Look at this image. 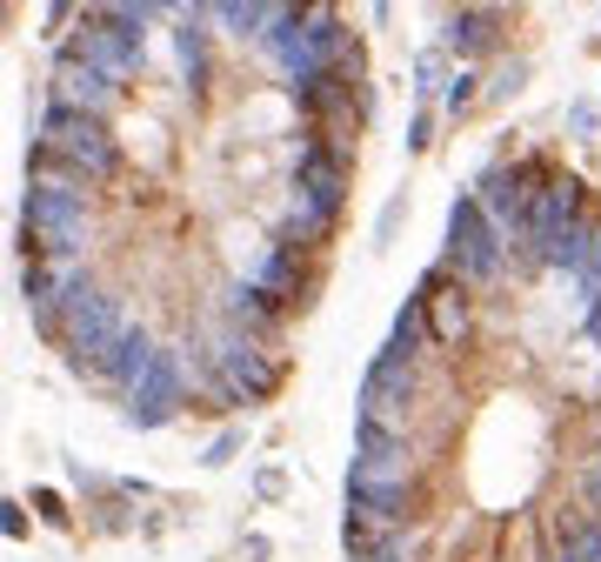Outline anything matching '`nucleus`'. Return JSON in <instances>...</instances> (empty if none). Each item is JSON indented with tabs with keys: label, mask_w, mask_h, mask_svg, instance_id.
<instances>
[{
	"label": "nucleus",
	"mask_w": 601,
	"mask_h": 562,
	"mask_svg": "<svg viewBox=\"0 0 601 562\" xmlns=\"http://www.w3.org/2000/svg\"><path fill=\"white\" fill-rule=\"evenodd\" d=\"M27 509H34L47 529H74V509H67V496H60V489H47V482H34V489H27Z\"/></svg>",
	"instance_id": "nucleus-21"
},
{
	"label": "nucleus",
	"mask_w": 601,
	"mask_h": 562,
	"mask_svg": "<svg viewBox=\"0 0 601 562\" xmlns=\"http://www.w3.org/2000/svg\"><path fill=\"white\" fill-rule=\"evenodd\" d=\"M475 195H481V208H488V221L501 228V241H508V249L514 255H522L528 249V168H522V161H488V168L475 175Z\"/></svg>",
	"instance_id": "nucleus-9"
},
{
	"label": "nucleus",
	"mask_w": 601,
	"mask_h": 562,
	"mask_svg": "<svg viewBox=\"0 0 601 562\" xmlns=\"http://www.w3.org/2000/svg\"><path fill=\"white\" fill-rule=\"evenodd\" d=\"M194 388H201V362L188 355V342H181V349H160V355H154V368L141 375V388L127 395V429H134V436L167 429L175 416H188Z\"/></svg>",
	"instance_id": "nucleus-7"
},
{
	"label": "nucleus",
	"mask_w": 601,
	"mask_h": 562,
	"mask_svg": "<svg viewBox=\"0 0 601 562\" xmlns=\"http://www.w3.org/2000/svg\"><path fill=\"white\" fill-rule=\"evenodd\" d=\"M508 262H514V249H508V241H501V228L488 221L481 195H475V188H461V195L448 201V234H442V268H448L455 282H468V288L481 295V288L508 282Z\"/></svg>",
	"instance_id": "nucleus-2"
},
{
	"label": "nucleus",
	"mask_w": 601,
	"mask_h": 562,
	"mask_svg": "<svg viewBox=\"0 0 601 562\" xmlns=\"http://www.w3.org/2000/svg\"><path fill=\"white\" fill-rule=\"evenodd\" d=\"M594 241H601V214L588 208V214H575L561 234H548V241H542V249H535V268L581 275V268H588V255H594Z\"/></svg>",
	"instance_id": "nucleus-15"
},
{
	"label": "nucleus",
	"mask_w": 601,
	"mask_h": 562,
	"mask_svg": "<svg viewBox=\"0 0 601 562\" xmlns=\"http://www.w3.org/2000/svg\"><path fill=\"white\" fill-rule=\"evenodd\" d=\"M481 101H488V80H481L475 67H455V80L442 88V101H435V108H442V121H448V128H461Z\"/></svg>",
	"instance_id": "nucleus-17"
},
{
	"label": "nucleus",
	"mask_w": 601,
	"mask_h": 562,
	"mask_svg": "<svg viewBox=\"0 0 601 562\" xmlns=\"http://www.w3.org/2000/svg\"><path fill=\"white\" fill-rule=\"evenodd\" d=\"M94 241V195H54V188H27L21 195V262H67L88 255Z\"/></svg>",
	"instance_id": "nucleus-3"
},
{
	"label": "nucleus",
	"mask_w": 601,
	"mask_h": 562,
	"mask_svg": "<svg viewBox=\"0 0 601 562\" xmlns=\"http://www.w3.org/2000/svg\"><path fill=\"white\" fill-rule=\"evenodd\" d=\"M0 536H8V542H27V536H34V516H27V503H21V496L0 503Z\"/></svg>",
	"instance_id": "nucleus-26"
},
{
	"label": "nucleus",
	"mask_w": 601,
	"mask_h": 562,
	"mask_svg": "<svg viewBox=\"0 0 601 562\" xmlns=\"http://www.w3.org/2000/svg\"><path fill=\"white\" fill-rule=\"evenodd\" d=\"M114 8L154 27V21H181V14H188V0H114Z\"/></svg>",
	"instance_id": "nucleus-23"
},
{
	"label": "nucleus",
	"mask_w": 601,
	"mask_h": 562,
	"mask_svg": "<svg viewBox=\"0 0 601 562\" xmlns=\"http://www.w3.org/2000/svg\"><path fill=\"white\" fill-rule=\"evenodd\" d=\"M575 282H581V295H601V241H594V255H588V268Z\"/></svg>",
	"instance_id": "nucleus-31"
},
{
	"label": "nucleus",
	"mask_w": 601,
	"mask_h": 562,
	"mask_svg": "<svg viewBox=\"0 0 601 562\" xmlns=\"http://www.w3.org/2000/svg\"><path fill=\"white\" fill-rule=\"evenodd\" d=\"M67 47L80 54V60H94L108 80H141V67H147V21H134V14H121L114 0H88L80 8V21L67 27Z\"/></svg>",
	"instance_id": "nucleus-4"
},
{
	"label": "nucleus",
	"mask_w": 601,
	"mask_h": 562,
	"mask_svg": "<svg viewBox=\"0 0 601 562\" xmlns=\"http://www.w3.org/2000/svg\"><path fill=\"white\" fill-rule=\"evenodd\" d=\"M154 355H160V342L141 329V321H127V335L108 349V362H101V368H88V388H94V395H114V401H127V395L141 388V375L154 368Z\"/></svg>",
	"instance_id": "nucleus-11"
},
{
	"label": "nucleus",
	"mask_w": 601,
	"mask_h": 562,
	"mask_svg": "<svg viewBox=\"0 0 601 562\" xmlns=\"http://www.w3.org/2000/svg\"><path fill=\"white\" fill-rule=\"evenodd\" d=\"M522 80H528V60H522V54L501 60V67L488 74V101H514V95H522Z\"/></svg>",
	"instance_id": "nucleus-22"
},
{
	"label": "nucleus",
	"mask_w": 601,
	"mask_h": 562,
	"mask_svg": "<svg viewBox=\"0 0 601 562\" xmlns=\"http://www.w3.org/2000/svg\"><path fill=\"white\" fill-rule=\"evenodd\" d=\"M435 121H442V108L421 101V108L408 114V141H401V147H408V154H427V147H435Z\"/></svg>",
	"instance_id": "nucleus-24"
},
{
	"label": "nucleus",
	"mask_w": 601,
	"mask_h": 562,
	"mask_svg": "<svg viewBox=\"0 0 601 562\" xmlns=\"http://www.w3.org/2000/svg\"><path fill=\"white\" fill-rule=\"evenodd\" d=\"M34 147L60 154L67 168H80L94 188H114V181H121V168H127V141H121L101 114H74V108H60V101H47V95H41Z\"/></svg>",
	"instance_id": "nucleus-1"
},
{
	"label": "nucleus",
	"mask_w": 601,
	"mask_h": 562,
	"mask_svg": "<svg viewBox=\"0 0 601 562\" xmlns=\"http://www.w3.org/2000/svg\"><path fill=\"white\" fill-rule=\"evenodd\" d=\"M167 41H175V60H181V80H188V95L201 101V95H208V80H214V47H208V21H201V14H181L175 27H167Z\"/></svg>",
	"instance_id": "nucleus-16"
},
{
	"label": "nucleus",
	"mask_w": 601,
	"mask_h": 562,
	"mask_svg": "<svg viewBox=\"0 0 601 562\" xmlns=\"http://www.w3.org/2000/svg\"><path fill=\"white\" fill-rule=\"evenodd\" d=\"M568 496L601 522V442H588V449L568 462Z\"/></svg>",
	"instance_id": "nucleus-18"
},
{
	"label": "nucleus",
	"mask_w": 601,
	"mask_h": 562,
	"mask_svg": "<svg viewBox=\"0 0 601 562\" xmlns=\"http://www.w3.org/2000/svg\"><path fill=\"white\" fill-rule=\"evenodd\" d=\"M234 282L261 288L275 308L294 315V308H308L314 288H321V255H308V249H294V241L268 234V241H254L247 255H234Z\"/></svg>",
	"instance_id": "nucleus-6"
},
{
	"label": "nucleus",
	"mask_w": 601,
	"mask_h": 562,
	"mask_svg": "<svg viewBox=\"0 0 601 562\" xmlns=\"http://www.w3.org/2000/svg\"><path fill=\"white\" fill-rule=\"evenodd\" d=\"M254 496H261V503H281V496H288V475H281V469L268 462L261 475H254Z\"/></svg>",
	"instance_id": "nucleus-27"
},
{
	"label": "nucleus",
	"mask_w": 601,
	"mask_h": 562,
	"mask_svg": "<svg viewBox=\"0 0 601 562\" xmlns=\"http://www.w3.org/2000/svg\"><path fill=\"white\" fill-rule=\"evenodd\" d=\"M448 47H427V54H414V95L421 101H442V88H448Z\"/></svg>",
	"instance_id": "nucleus-20"
},
{
	"label": "nucleus",
	"mask_w": 601,
	"mask_h": 562,
	"mask_svg": "<svg viewBox=\"0 0 601 562\" xmlns=\"http://www.w3.org/2000/svg\"><path fill=\"white\" fill-rule=\"evenodd\" d=\"M47 101L74 108V114H101V121H114V108H121V80H108L94 60H80V54L60 41L54 60H47Z\"/></svg>",
	"instance_id": "nucleus-8"
},
{
	"label": "nucleus",
	"mask_w": 601,
	"mask_h": 562,
	"mask_svg": "<svg viewBox=\"0 0 601 562\" xmlns=\"http://www.w3.org/2000/svg\"><path fill=\"white\" fill-rule=\"evenodd\" d=\"M334 228H341V214L314 208L301 188H288V195H281V208H275V234H281V241H294V249H308V255H321V249H327Z\"/></svg>",
	"instance_id": "nucleus-14"
},
{
	"label": "nucleus",
	"mask_w": 601,
	"mask_h": 562,
	"mask_svg": "<svg viewBox=\"0 0 601 562\" xmlns=\"http://www.w3.org/2000/svg\"><path fill=\"white\" fill-rule=\"evenodd\" d=\"M568 128H575V134L588 141V134H594V108H568Z\"/></svg>",
	"instance_id": "nucleus-32"
},
{
	"label": "nucleus",
	"mask_w": 601,
	"mask_h": 562,
	"mask_svg": "<svg viewBox=\"0 0 601 562\" xmlns=\"http://www.w3.org/2000/svg\"><path fill=\"white\" fill-rule=\"evenodd\" d=\"M241 449H247V429H221V436H214V442L201 449V469H227V462H234Z\"/></svg>",
	"instance_id": "nucleus-25"
},
{
	"label": "nucleus",
	"mask_w": 601,
	"mask_h": 562,
	"mask_svg": "<svg viewBox=\"0 0 601 562\" xmlns=\"http://www.w3.org/2000/svg\"><path fill=\"white\" fill-rule=\"evenodd\" d=\"M414 295L427 301V329H435V349H442V355H461V349L475 342V288L455 282V275L435 262V268L414 282Z\"/></svg>",
	"instance_id": "nucleus-10"
},
{
	"label": "nucleus",
	"mask_w": 601,
	"mask_h": 562,
	"mask_svg": "<svg viewBox=\"0 0 601 562\" xmlns=\"http://www.w3.org/2000/svg\"><path fill=\"white\" fill-rule=\"evenodd\" d=\"M594 355H601V349H594ZM594 395H601V382H594Z\"/></svg>",
	"instance_id": "nucleus-35"
},
{
	"label": "nucleus",
	"mask_w": 601,
	"mask_h": 562,
	"mask_svg": "<svg viewBox=\"0 0 601 562\" xmlns=\"http://www.w3.org/2000/svg\"><path fill=\"white\" fill-rule=\"evenodd\" d=\"M74 8H80V0H47V34H67Z\"/></svg>",
	"instance_id": "nucleus-29"
},
{
	"label": "nucleus",
	"mask_w": 601,
	"mask_h": 562,
	"mask_svg": "<svg viewBox=\"0 0 601 562\" xmlns=\"http://www.w3.org/2000/svg\"><path fill=\"white\" fill-rule=\"evenodd\" d=\"M241 555H247V562H275V542L247 529V536H241Z\"/></svg>",
	"instance_id": "nucleus-30"
},
{
	"label": "nucleus",
	"mask_w": 601,
	"mask_h": 562,
	"mask_svg": "<svg viewBox=\"0 0 601 562\" xmlns=\"http://www.w3.org/2000/svg\"><path fill=\"white\" fill-rule=\"evenodd\" d=\"M127 335V301L114 295V288H101V282H88V288H74L67 301H60V355H67V368L74 375H88V368H101L108 362V349Z\"/></svg>",
	"instance_id": "nucleus-5"
},
{
	"label": "nucleus",
	"mask_w": 601,
	"mask_h": 562,
	"mask_svg": "<svg viewBox=\"0 0 601 562\" xmlns=\"http://www.w3.org/2000/svg\"><path fill=\"white\" fill-rule=\"evenodd\" d=\"M208 315H221L227 329H241V335H254V342H281V321H288V308H275L261 288H247V282H234V275L214 288Z\"/></svg>",
	"instance_id": "nucleus-12"
},
{
	"label": "nucleus",
	"mask_w": 601,
	"mask_h": 562,
	"mask_svg": "<svg viewBox=\"0 0 601 562\" xmlns=\"http://www.w3.org/2000/svg\"><path fill=\"white\" fill-rule=\"evenodd\" d=\"M401 214H408V201H388V208H381V221H375V241H381V249H388V241H394Z\"/></svg>",
	"instance_id": "nucleus-28"
},
{
	"label": "nucleus",
	"mask_w": 601,
	"mask_h": 562,
	"mask_svg": "<svg viewBox=\"0 0 601 562\" xmlns=\"http://www.w3.org/2000/svg\"><path fill=\"white\" fill-rule=\"evenodd\" d=\"M134 509H141V503H134L127 489H114L108 503H88V509H80V516L94 522V536H134V522H141Z\"/></svg>",
	"instance_id": "nucleus-19"
},
{
	"label": "nucleus",
	"mask_w": 601,
	"mask_h": 562,
	"mask_svg": "<svg viewBox=\"0 0 601 562\" xmlns=\"http://www.w3.org/2000/svg\"><path fill=\"white\" fill-rule=\"evenodd\" d=\"M501 41H508V14L488 8V0H475V8H455L448 27H442V47H448L455 60H488V54H501Z\"/></svg>",
	"instance_id": "nucleus-13"
},
{
	"label": "nucleus",
	"mask_w": 601,
	"mask_h": 562,
	"mask_svg": "<svg viewBox=\"0 0 601 562\" xmlns=\"http://www.w3.org/2000/svg\"><path fill=\"white\" fill-rule=\"evenodd\" d=\"M588 442H601V395L588 401Z\"/></svg>",
	"instance_id": "nucleus-33"
},
{
	"label": "nucleus",
	"mask_w": 601,
	"mask_h": 562,
	"mask_svg": "<svg viewBox=\"0 0 601 562\" xmlns=\"http://www.w3.org/2000/svg\"><path fill=\"white\" fill-rule=\"evenodd\" d=\"M375 21H381V27L394 21V0H375Z\"/></svg>",
	"instance_id": "nucleus-34"
}]
</instances>
